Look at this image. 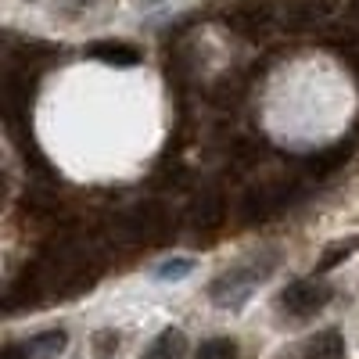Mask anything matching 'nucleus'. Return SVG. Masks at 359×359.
<instances>
[{"instance_id": "nucleus-1", "label": "nucleus", "mask_w": 359, "mask_h": 359, "mask_svg": "<svg viewBox=\"0 0 359 359\" xmlns=\"http://www.w3.org/2000/svg\"><path fill=\"white\" fill-rule=\"evenodd\" d=\"M273 269V259H266V262H252V266H241V269H233V273H226V277H219L216 284H212V302L219 306V309H237L245 302V298L266 280V273Z\"/></svg>"}, {"instance_id": "nucleus-2", "label": "nucleus", "mask_w": 359, "mask_h": 359, "mask_svg": "<svg viewBox=\"0 0 359 359\" xmlns=\"http://www.w3.org/2000/svg\"><path fill=\"white\" fill-rule=\"evenodd\" d=\"M327 302H331V284L320 280V277H302V280H291L284 291H280V306L287 316H313L320 313Z\"/></svg>"}, {"instance_id": "nucleus-3", "label": "nucleus", "mask_w": 359, "mask_h": 359, "mask_svg": "<svg viewBox=\"0 0 359 359\" xmlns=\"http://www.w3.org/2000/svg\"><path fill=\"white\" fill-rule=\"evenodd\" d=\"M169 226V212L158 201H140L130 216H123V233L130 241H155Z\"/></svg>"}, {"instance_id": "nucleus-4", "label": "nucleus", "mask_w": 359, "mask_h": 359, "mask_svg": "<svg viewBox=\"0 0 359 359\" xmlns=\"http://www.w3.org/2000/svg\"><path fill=\"white\" fill-rule=\"evenodd\" d=\"M269 8L266 4H241V8H233L230 15H226V25L233 29V33H241V36H248V40H255V36H262L266 29H269Z\"/></svg>"}, {"instance_id": "nucleus-5", "label": "nucleus", "mask_w": 359, "mask_h": 359, "mask_svg": "<svg viewBox=\"0 0 359 359\" xmlns=\"http://www.w3.org/2000/svg\"><path fill=\"white\" fill-rule=\"evenodd\" d=\"M280 205H284V194L269 191V187H259V191H252V194L245 198V205H241V216H245L248 223H266V219L273 216Z\"/></svg>"}, {"instance_id": "nucleus-6", "label": "nucleus", "mask_w": 359, "mask_h": 359, "mask_svg": "<svg viewBox=\"0 0 359 359\" xmlns=\"http://www.w3.org/2000/svg\"><path fill=\"white\" fill-rule=\"evenodd\" d=\"M345 355V334L338 327H327V331L313 334L302 348V359H341Z\"/></svg>"}, {"instance_id": "nucleus-7", "label": "nucleus", "mask_w": 359, "mask_h": 359, "mask_svg": "<svg viewBox=\"0 0 359 359\" xmlns=\"http://www.w3.org/2000/svg\"><path fill=\"white\" fill-rule=\"evenodd\" d=\"M86 54H90V57H97V62H104V65H118V69H130V65L140 62V50H137V47H130V43H115V40L90 43Z\"/></svg>"}, {"instance_id": "nucleus-8", "label": "nucleus", "mask_w": 359, "mask_h": 359, "mask_svg": "<svg viewBox=\"0 0 359 359\" xmlns=\"http://www.w3.org/2000/svg\"><path fill=\"white\" fill-rule=\"evenodd\" d=\"M184 355H187V338L180 327H165L151 341V348L144 352V359H184Z\"/></svg>"}, {"instance_id": "nucleus-9", "label": "nucleus", "mask_w": 359, "mask_h": 359, "mask_svg": "<svg viewBox=\"0 0 359 359\" xmlns=\"http://www.w3.org/2000/svg\"><path fill=\"white\" fill-rule=\"evenodd\" d=\"M69 345V334L65 331H43L40 338H33V345H29V352H33L36 359H54V355H62Z\"/></svg>"}, {"instance_id": "nucleus-10", "label": "nucleus", "mask_w": 359, "mask_h": 359, "mask_svg": "<svg viewBox=\"0 0 359 359\" xmlns=\"http://www.w3.org/2000/svg\"><path fill=\"white\" fill-rule=\"evenodd\" d=\"M348 151H352L348 144H334V147H327V151L313 155V158H309V169H313L316 176H327V172H334V169L348 158Z\"/></svg>"}, {"instance_id": "nucleus-11", "label": "nucleus", "mask_w": 359, "mask_h": 359, "mask_svg": "<svg viewBox=\"0 0 359 359\" xmlns=\"http://www.w3.org/2000/svg\"><path fill=\"white\" fill-rule=\"evenodd\" d=\"M323 15H327V8L320 4V0H306V4H294V8L287 11V25H291V29H309V25H316Z\"/></svg>"}, {"instance_id": "nucleus-12", "label": "nucleus", "mask_w": 359, "mask_h": 359, "mask_svg": "<svg viewBox=\"0 0 359 359\" xmlns=\"http://www.w3.org/2000/svg\"><path fill=\"white\" fill-rule=\"evenodd\" d=\"M194 216H198V226H208V230H216L223 219H226V205L219 194H208L198 208H194Z\"/></svg>"}, {"instance_id": "nucleus-13", "label": "nucleus", "mask_w": 359, "mask_h": 359, "mask_svg": "<svg viewBox=\"0 0 359 359\" xmlns=\"http://www.w3.org/2000/svg\"><path fill=\"white\" fill-rule=\"evenodd\" d=\"M194 359H237V341L233 338H208L198 345Z\"/></svg>"}, {"instance_id": "nucleus-14", "label": "nucleus", "mask_w": 359, "mask_h": 359, "mask_svg": "<svg viewBox=\"0 0 359 359\" xmlns=\"http://www.w3.org/2000/svg\"><path fill=\"white\" fill-rule=\"evenodd\" d=\"M352 252H359V237H348V241H334L331 248L320 255V266H316V269H320V273H327V269H334V266H338L341 259H348Z\"/></svg>"}, {"instance_id": "nucleus-15", "label": "nucleus", "mask_w": 359, "mask_h": 359, "mask_svg": "<svg viewBox=\"0 0 359 359\" xmlns=\"http://www.w3.org/2000/svg\"><path fill=\"white\" fill-rule=\"evenodd\" d=\"M191 269H194V259H169L155 269V277L158 280H180V277H187Z\"/></svg>"}, {"instance_id": "nucleus-16", "label": "nucleus", "mask_w": 359, "mask_h": 359, "mask_svg": "<svg viewBox=\"0 0 359 359\" xmlns=\"http://www.w3.org/2000/svg\"><path fill=\"white\" fill-rule=\"evenodd\" d=\"M0 359H36L29 348H22V345H8L4 352H0Z\"/></svg>"}, {"instance_id": "nucleus-17", "label": "nucleus", "mask_w": 359, "mask_h": 359, "mask_svg": "<svg viewBox=\"0 0 359 359\" xmlns=\"http://www.w3.org/2000/svg\"><path fill=\"white\" fill-rule=\"evenodd\" d=\"M352 15H355V18H359V0H355V4H352Z\"/></svg>"}]
</instances>
